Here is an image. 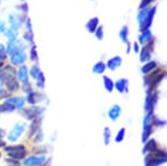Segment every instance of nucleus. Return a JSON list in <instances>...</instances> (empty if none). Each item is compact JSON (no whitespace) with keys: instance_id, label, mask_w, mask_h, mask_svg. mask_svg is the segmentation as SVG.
<instances>
[{"instance_id":"nucleus-1","label":"nucleus","mask_w":167,"mask_h":166,"mask_svg":"<svg viewBox=\"0 0 167 166\" xmlns=\"http://www.w3.org/2000/svg\"><path fill=\"white\" fill-rule=\"evenodd\" d=\"M5 151L8 156H9V159H16V161L25 159V156H26L27 154L26 149H25V146H23V144L5 146Z\"/></svg>"},{"instance_id":"nucleus-2","label":"nucleus","mask_w":167,"mask_h":166,"mask_svg":"<svg viewBox=\"0 0 167 166\" xmlns=\"http://www.w3.org/2000/svg\"><path fill=\"white\" fill-rule=\"evenodd\" d=\"M14 78H16V71L12 65H5L0 69V82L2 84H6Z\"/></svg>"},{"instance_id":"nucleus-3","label":"nucleus","mask_w":167,"mask_h":166,"mask_svg":"<svg viewBox=\"0 0 167 166\" xmlns=\"http://www.w3.org/2000/svg\"><path fill=\"white\" fill-rule=\"evenodd\" d=\"M26 16H22V13H10L8 16V23L9 27L14 29L16 31H20L22 25H24V21Z\"/></svg>"},{"instance_id":"nucleus-4","label":"nucleus","mask_w":167,"mask_h":166,"mask_svg":"<svg viewBox=\"0 0 167 166\" xmlns=\"http://www.w3.org/2000/svg\"><path fill=\"white\" fill-rule=\"evenodd\" d=\"M43 112H44L43 107L33 106V107H29V108H23L22 110H21V114H22L27 120H33V119L41 116Z\"/></svg>"},{"instance_id":"nucleus-5","label":"nucleus","mask_w":167,"mask_h":166,"mask_svg":"<svg viewBox=\"0 0 167 166\" xmlns=\"http://www.w3.org/2000/svg\"><path fill=\"white\" fill-rule=\"evenodd\" d=\"M26 59H27V55H26V50H25V47H24L19 50L18 52H16L13 56L10 57V62H11V65H13V66H21V65H23L26 61Z\"/></svg>"},{"instance_id":"nucleus-6","label":"nucleus","mask_w":167,"mask_h":166,"mask_svg":"<svg viewBox=\"0 0 167 166\" xmlns=\"http://www.w3.org/2000/svg\"><path fill=\"white\" fill-rule=\"evenodd\" d=\"M6 48H7V52H8V56H13L16 52H18L20 49L24 48V45L22 44V39H16V41H11L7 42L6 44Z\"/></svg>"},{"instance_id":"nucleus-7","label":"nucleus","mask_w":167,"mask_h":166,"mask_svg":"<svg viewBox=\"0 0 167 166\" xmlns=\"http://www.w3.org/2000/svg\"><path fill=\"white\" fill-rule=\"evenodd\" d=\"M24 130H25L24 123H18V125H16L13 127V129L10 131V133L8 134V140L10 142H16L21 137V134L23 133Z\"/></svg>"},{"instance_id":"nucleus-8","label":"nucleus","mask_w":167,"mask_h":166,"mask_svg":"<svg viewBox=\"0 0 167 166\" xmlns=\"http://www.w3.org/2000/svg\"><path fill=\"white\" fill-rule=\"evenodd\" d=\"M46 161L45 155H41V156H29L26 159H23L22 164L24 166H39Z\"/></svg>"},{"instance_id":"nucleus-9","label":"nucleus","mask_w":167,"mask_h":166,"mask_svg":"<svg viewBox=\"0 0 167 166\" xmlns=\"http://www.w3.org/2000/svg\"><path fill=\"white\" fill-rule=\"evenodd\" d=\"M16 79L19 82H21L22 84L29 83V68L25 65L19 67V69L16 70Z\"/></svg>"},{"instance_id":"nucleus-10","label":"nucleus","mask_w":167,"mask_h":166,"mask_svg":"<svg viewBox=\"0 0 167 166\" xmlns=\"http://www.w3.org/2000/svg\"><path fill=\"white\" fill-rule=\"evenodd\" d=\"M45 98V95L42 94L41 92H35L31 91L29 93H27L26 96V102L31 105H36L37 103H41L42 101Z\"/></svg>"},{"instance_id":"nucleus-11","label":"nucleus","mask_w":167,"mask_h":166,"mask_svg":"<svg viewBox=\"0 0 167 166\" xmlns=\"http://www.w3.org/2000/svg\"><path fill=\"white\" fill-rule=\"evenodd\" d=\"M42 123V118L41 117H37V118L33 119L31 123V127H29V131L27 133V138H32V137L34 136L35 132H37L39 130V126H41Z\"/></svg>"},{"instance_id":"nucleus-12","label":"nucleus","mask_w":167,"mask_h":166,"mask_svg":"<svg viewBox=\"0 0 167 166\" xmlns=\"http://www.w3.org/2000/svg\"><path fill=\"white\" fill-rule=\"evenodd\" d=\"M5 85H6V89H7V91L9 92V93H14V92H16L19 89H20V82L18 81L16 78L10 80V81L7 82Z\"/></svg>"},{"instance_id":"nucleus-13","label":"nucleus","mask_w":167,"mask_h":166,"mask_svg":"<svg viewBox=\"0 0 167 166\" xmlns=\"http://www.w3.org/2000/svg\"><path fill=\"white\" fill-rule=\"evenodd\" d=\"M16 109V106L10 102L9 97L6 98L5 102L0 105V113H11Z\"/></svg>"},{"instance_id":"nucleus-14","label":"nucleus","mask_w":167,"mask_h":166,"mask_svg":"<svg viewBox=\"0 0 167 166\" xmlns=\"http://www.w3.org/2000/svg\"><path fill=\"white\" fill-rule=\"evenodd\" d=\"M6 37L8 38V41H16V39L19 38V31L14 30V29H11V27H7V30L3 33Z\"/></svg>"},{"instance_id":"nucleus-15","label":"nucleus","mask_w":167,"mask_h":166,"mask_svg":"<svg viewBox=\"0 0 167 166\" xmlns=\"http://www.w3.org/2000/svg\"><path fill=\"white\" fill-rule=\"evenodd\" d=\"M10 102L16 106V108H19V109H22L24 107V104H25V98L24 97H21V96H12V97H9Z\"/></svg>"},{"instance_id":"nucleus-16","label":"nucleus","mask_w":167,"mask_h":166,"mask_svg":"<svg viewBox=\"0 0 167 166\" xmlns=\"http://www.w3.org/2000/svg\"><path fill=\"white\" fill-rule=\"evenodd\" d=\"M98 27V18H92L86 23V30L90 33H94Z\"/></svg>"},{"instance_id":"nucleus-17","label":"nucleus","mask_w":167,"mask_h":166,"mask_svg":"<svg viewBox=\"0 0 167 166\" xmlns=\"http://www.w3.org/2000/svg\"><path fill=\"white\" fill-rule=\"evenodd\" d=\"M29 60L33 62H36L38 61V52H37V48L35 44H32L31 48H29Z\"/></svg>"},{"instance_id":"nucleus-18","label":"nucleus","mask_w":167,"mask_h":166,"mask_svg":"<svg viewBox=\"0 0 167 166\" xmlns=\"http://www.w3.org/2000/svg\"><path fill=\"white\" fill-rule=\"evenodd\" d=\"M41 72H42V70H41V68H39L38 65H34V66L31 67V69H29V74L32 79L36 80Z\"/></svg>"},{"instance_id":"nucleus-19","label":"nucleus","mask_w":167,"mask_h":166,"mask_svg":"<svg viewBox=\"0 0 167 166\" xmlns=\"http://www.w3.org/2000/svg\"><path fill=\"white\" fill-rule=\"evenodd\" d=\"M22 38L24 39L26 43L31 44V45L34 44V34H33V32H27V31H25L22 34Z\"/></svg>"},{"instance_id":"nucleus-20","label":"nucleus","mask_w":167,"mask_h":166,"mask_svg":"<svg viewBox=\"0 0 167 166\" xmlns=\"http://www.w3.org/2000/svg\"><path fill=\"white\" fill-rule=\"evenodd\" d=\"M45 82H46L45 75H44L43 72H41L38 75V78L36 79V87H38V89L43 90L44 87H45Z\"/></svg>"},{"instance_id":"nucleus-21","label":"nucleus","mask_w":167,"mask_h":166,"mask_svg":"<svg viewBox=\"0 0 167 166\" xmlns=\"http://www.w3.org/2000/svg\"><path fill=\"white\" fill-rule=\"evenodd\" d=\"M8 58V52L7 48H6L5 44H0V61L5 62Z\"/></svg>"},{"instance_id":"nucleus-22","label":"nucleus","mask_w":167,"mask_h":166,"mask_svg":"<svg viewBox=\"0 0 167 166\" xmlns=\"http://www.w3.org/2000/svg\"><path fill=\"white\" fill-rule=\"evenodd\" d=\"M120 62H121V59H120L119 57H114L113 59H111L108 61V68H111V69L117 68V67L120 65Z\"/></svg>"},{"instance_id":"nucleus-23","label":"nucleus","mask_w":167,"mask_h":166,"mask_svg":"<svg viewBox=\"0 0 167 166\" xmlns=\"http://www.w3.org/2000/svg\"><path fill=\"white\" fill-rule=\"evenodd\" d=\"M16 9L20 10L22 14H25V16H26L27 12H29V5L26 3V1H25V2H21L19 6H16Z\"/></svg>"},{"instance_id":"nucleus-24","label":"nucleus","mask_w":167,"mask_h":166,"mask_svg":"<svg viewBox=\"0 0 167 166\" xmlns=\"http://www.w3.org/2000/svg\"><path fill=\"white\" fill-rule=\"evenodd\" d=\"M24 25H25V29H26L27 32H33V25H32L31 18H29V16H26V18H25Z\"/></svg>"},{"instance_id":"nucleus-25","label":"nucleus","mask_w":167,"mask_h":166,"mask_svg":"<svg viewBox=\"0 0 167 166\" xmlns=\"http://www.w3.org/2000/svg\"><path fill=\"white\" fill-rule=\"evenodd\" d=\"M104 70H105V65L103 62H98L96 66H94V69H93V71L96 73H102L104 72Z\"/></svg>"},{"instance_id":"nucleus-26","label":"nucleus","mask_w":167,"mask_h":166,"mask_svg":"<svg viewBox=\"0 0 167 166\" xmlns=\"http://www.w3.org/2000/svg\"><path fill=\"white\" fill-rule=\"evenodd\" d=\"M94 33H95V35H96L97 38L102 39L103 38V35H104V33H103V26H98Z\"/></svg>"},{"instance_id":"nucleus-27","label":"nucleus","mask_w":167,"mask_h":166,"mask_svg":"<svg viewBox=\"0 0 167 166\" xmlns=\"http://www.w3.org/2000/svg\"><path fill=\"white\" fill-rule=\"evenodd\" d=\"M104 81H105V85H106V89L108 90V91H111V90H113V82H111V80L105 77Z\"/></svg>"},{"instance_id":"nucleus-28","label":"nucleus","mask_w":167,"mask_h":166,"mask_svg":"<svg viewBox=\"0 0 167 166\" xmlns=\"http://www.w3.org/2000/svg\"><path fill=\"white\" fill-rule=\"evenodd\" d=\"M22 90L25 93H29V92L32 91V87L31 84H29V83H25V84H22Z\"/></svg>"},{"instance_id":"nucleus-29","label":"nucleus","mask_w":167,"mask_h":166,"mask_svg":"<svg viewBox=\"0 0 167 166\" xmlns=\"http://www.w3.org/2000/svg\"><path fill=\"white\" fill-rule=\"evenodd\" d=\"M6 30H7V24H6L5 21L0 20V34H3Z\"/></svg>"},{"instance_id":"nucleus-30","label":"nucleus","mask_w":167,"mask_h":166,"mask_svg":"<svg viewBox=\"0 0 167 166\" xmlns=\"http://www.w3.org/2000/svg\"><path fill=\"white\" fill-rule=\"evenodd\" d=\"M118 109H119V108H118L117 106H115V107H114V108L111 110V113H109V114H111V116L113 117V119H115V117L117 116L118 114H119V110H118Z\"/></svg>"},{"instance_id":"nucleus-31","label":"nucleus","mask_w":167,"mask_h":166,"mask_svg":"<svg viewBox=\"0 0 167 166\" xmlns=\"http://www.w3.org/2000/svg\"><path fill=\"white\" fill-rule=\"evenodd\" d=\"M5 136H6V131L3 129H1V128H0V140L2 139Z\"/></svg>"},{"instance_id":"nucleus-32","label":"nucleus","mask_w":167,"mask_h":166,"mask_svg":"<svg viewBox=\"0 0 167 166\" xmlns=\"http://www.w3.org/2000/svg\"><path fill=\"white\" fill-rule=\"evenodd\" d=\"M2 146H3V148H5V146H6V143L2 141V140H0V148H2Z\"/></svg>"},{"instance_id":"nucleus-33","label":"nucleus","mask_w":167,"mask_h":166,"mask_svg":"<svg viewBox=\"0 0 167 166\" xmlns=\"http://www.w3.org/2000/svg\"><path fill=\"white\" fill-rule=\"evenodd\" d=\"M3 66H5V62H3V61H0V69L2 68Z\"/></svg>"},{"instance_id":"nucleus-34","label":"nucleus","mask_w":167,"mask_h":166,"mask_svg":"<svg viewBox=\"0 0 167 166\" xmlns=\"http://www.w3.org/2000/svg\"><path fill=\"white\" fill-rule=\"evenodd\" d=\"M2 91V83H1V82H0V92Z\"/></svg>"},{"instance_id":"nucleus-35","label":"nucleus","mask_w":167,"mask_h":166,"mask_svg":"<svg viewBox=\"0 0 167 166\" xmlns=\"http://www.w3.org/2000/svg\"><path fill=\"white\" fill-rule=\"evenodd\" d=\"M25 1H26V0H21V2H25Z\"/></svg>"},{"instance_id":"nucleus-36","label":"nucleus","mask_w":167,"mask_h":166,"mask_svg":"<svg viewBox=\"0 0 167 166\" xmlns=\"http://www.w3.org/2000/svg\"><path fill=\"white\" fill-rule=\"evenodd\" d=\"M1 1H2V0H0V3H1Z\"/></svg>"},{"instance_id":"nucleus-37","label":"nucleus","mask_w":167,"mask_h":166,"mask_svg":"<svg viewBox=\"0 0 167 166\" xmlns=\"http://www.w3.org/2000/svg\"><path fill=\"white\" fill-rule=\"evenodd\" d=\"M0 157H1V153H0Z\"/></svg>"}]
</instances>
